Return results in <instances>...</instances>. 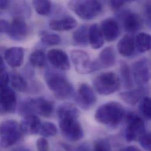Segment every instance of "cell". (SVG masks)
<instances>
[{
  "label": "cell",
  "mask_w": 151,
  "mask_h": 151,
  "mask_svg": "<svg viewBox=\"0 0 151 151\" xmlns=\"http://www.w3.org/2000/svg\"><path fill=\"white\" fill-rule=\"evenodd\" d=\"M11 27V24L5 19H0V33H6L8 34Z\"/></svg>",
  "instance_id": "74e56055"
},
{
  "label": "cell",
  "mask_w": 151,
  "mask_h": 151,
  "mask_svg": "<svg viewBox=\"0 0 151 151\" xmlns=\"http://www.w3.org/2000/svg\"><path fill=\"white\" fill-rule=\"evenodd\" d=\"M125 115L123 106L117 102H109L101 105L95 115L96 121L109 127H116L122 122Z\"/></svg>",
  "instance_id": "6da1fadb"
},
{
  "label": "cell",
  "mask_w": 151,
  "mask_h": 151,
  "mask_svg": "<svg viewBox=\"0 0 151 151\" xmlns=\"http://www.w3.org/2000/svg\"><path fill=\"white\" fill-rule=\"evenodd\" d=\"M151 36L145 32L138 34L135 41V48L139 52H145L151 49Z\"/></svg>",
  "instance_id": "4316f807"
},
{
  "label": "cell",
  "mask_w": 151,
  "mask_h": 151,
  "mask_svg": "<svg viewBox=\"0 0 151 151\" xmlns=\"http://www.w3.org/2000/svg\"><path fill=\"white\" fill-rule=\"evenodd\" d=\"M121 79L119 76L112 72L101 74L93 81L95 91L102 95L115 93L121 88Z\"/></svg>",
  "instance_id": "5b68a950"
},
{
  "label": "cell",
  "mask_w": 151,
  "mask_h": 151,
  "mask_svg": "<svg viewBox=\"0 0 151 151\" xmlns=\"http://www.w3.org/2000/svg\"><path fill=\"white\" fill-rule=\"evenodd\" d=\"M119 53L123 57H130L135 51V44L134 37L130 34L124 35L117 45Z\"/></svg>",
  "instance_id": "d6986e66"
},
{
  "label": "cell",
  "mask_w": 151,
  "mask_h": 151,
  "mask_svg": "<svg viewBox=\"0 0 151 151\" xmlns=\"http://www.w3.org/2000/svg\"><path fill=\"white\" fill-rule=\"evenodd\" d=\"M125 2V1H111L109 4L112 10L117 11L120 9Z\"/></svg>",
  "instance_id": "f35d334b"
},
{
  "label": "cell",
  "mask_w": 151,
  "mask_h": 151,
  "mask_svg": "<svg viewBox=\"0 0 151 151\" xmlns=\"http://www.w3.org/2000/svg\"><path fill=\"white\" fill-rule=\"evenodd\" d=\"M13 151H31L29 150L28 148H25V147H19V148H17L15 150H14Z\"/></svg>",
  "instance_id": "ee69618b"
},
{
  "label": "cell",
  "mask_w": 151,
  "mask_h": 151,
  "mask_svg": "<svg viewBox=\"0 0 151 151\" xmlns=\"http://www.w3.org/2000/svg\"><path fill=\"white\" fill-rule=\"evenodd\" d=\"M74 98L77 104L83 109L90 108L97 101L93 89L86 83H82L79 85Z\"/></svg>",
  "instance_id": "30bf717a"
},
{
  "label": "cell",
  "mask_w": 151,
  "mask_h": 151,
  "mask_svg": "<svg viewBox=\"0 0 151 151\" xmlns=\"http://www.w3.org/2000/svg\"><path fill=\"white\" fill-rule=\"evenodd\" d=\"M120 74L123 83L126 88L129 89L132 86V74L129 65L125 63L121 64L120 66Z\"/></svg>",
  "instance_id": "f546056e"
},
{
  "label": "cell",
  "mask_w": 151,
  "mask_h": 151,
  "mask_svg": "<svg viewBox=\"0 0 151 151\" xmlns=\"http://www.w3.org/2000/svg\"><path fill=\"white\" fill-rule=\"evenodd\" d=\"M19 124L14 120H6L0 125V146L7 148L18 142L22 137Z\"/></svg>",
  "instance_id": "8992f818"
},
{
  "label": "cell",
  "mask_w": 151,
  "mask_h": 151,
  "mask_svg": "<svg viewBox=\"0 0 151 151\" xmlns=\"http://www.w3.org/2000/svg\"><path fill=\"white\" fill-rule=\"evenodd\" d=\"M71 59L76 71L80 74H89L98 67L97 65L92 63L88 54L82 50L71 51Z\"/></svg>",
  "instance_id": "9c48e42d"
},
{
  "label": "cell",
  "mask_w": 151,
  "mask_h": 151,
  "mask_svg": "<svg viewBox=\"0 0 151 151\" xmlns=\"http://www.w3.org/2000/svg\"><path fill=\"white\" fill-rule=\"evenodd\" d=\"M45 81L49 89L59 99H67L73 93V86L65 76L49 72L45 76Z\"/></svg>",
  "instance_id": "7a4b0ae2"
},
{
  "label": "cell",
  "mask_w": 151,
  "mask_h": 151,
  "mask_svg": "<svg viewBox=\"0 0 151 151\" xmlns=\"http://www.w3.org/2000/svg\"><path fill=\"white\" fill-rule=\"evenodd\" d=\"M47 59L54 67L58 70L67 71L71 68L69 57L63 50L58 49L50 50L47 53Z\"/></svg>",
  "instance_id": "5bb4252c"
},
{
  "label": "cell",
  "mask_w": 151,
  "mask_h": 151,
  "mask_svg": "<svg viewBox=\"0 0 151 151\" xmlns=\"http://www.w3.org/2000/svg\"><path fill=\"white\" fill-rule=\"evenodd\" d=\"M132 74L135 82L139 86L147 84L150 79V71L148 61L146 58L135 61L132 65Z\"/></svg>",
  "instance_id": "7c38bea8"
},
{
  "label": "cell",
  "mask_w": 151,
  "mask_h": 151,
  "mask_svg": "<svg viewBox=\"0 0 151 151\" xmlns=\"http://www.w3.org/2000/svg\"><path fill=\"white\" fill-rule=\"evenodd\" d=\"M58 132L55 125L50 122H45L41 124L40 134L44 138H49L55 136Z\"/></svg>",
  "instance_id": "1f68e13d"
},
{
  "label": "cell",
  "mask_w": 151,
  "mask_h": 151,
  "mask_svg": "<svg viewBox=\"0 0 151 151\" xmlns=\"http://www.w3.org/2000/svg\"><path fill=\"white\" fill-rule=\"evenodd\" d=\"M88 42L91 47L95 50L101 48L104 44L103 34L97 24H93L89 28Z\"/></svg>",
  "instance_id": "44dd1931"
},
{
  "label": "cell",
  "mask_w": 151,
  "mask_h": 151,
  "mask_svg": "<svg viewBox=\"0 0 151 151\" xmlns=\"http://www.w3.org/2000/svg\"><path fill=\"white\" fill-rule=\"evenodd\" d=\"M17 100L15 92L9 86L0 89V114H13L17 108Z\"/></svg>",
  "instance_id": "8fae6325"
},
{
  "label": "cell",
  "mask_w": 151,
  "mask_h": 151,
  "mask_svg": "<svg viewBox=\"0 0 151 151\" xmlns=\"http://www.w3.org/2000/svg\"><path fill=\"white\" fill-rule=\"evenodd\" d=\"M2 70H5V66L4 64V61L1 55H0V71Z\"/></svg>",
  "instance_id": "7bdbcfd3"
},
{
  "label": "cell",
  "mask_w": 151,
  "mask_h": 151,
  "mask_svg": "<svg viewBox=\"0 0 151 151\" xmlns=\"http://www.w3.org/2000/svg\"><path fill=\"white\" fill-rule=\"evenodd\" d=\"M150 2H148L146 6H145V15L147 16V18H148V20L149 21V22L151 21V6H150Z\"/></svg>",
  "instance_id": "60d3db41"
},
{
  "label": "cell",
  "mask_w": 151,
  "mask_h": 151,
  "mask_svg": "<svg viewBox=\"0 0 151 151\" xmlns=\"http://www.w3.org/2000/svg\"><path fill=\"white\" fill-rule=\"evenodd\" d=\"M32 4L37 13L40 15H48L51 12L52 5L50 1L35 0L32 2Z\"/></svg>",
  "instance_id": "4dcf8cb0"
},
{
  "label": "cell",
  "mask_w": 151,
  "mask_h": 151,
  "mask_svg": "<svg viewBox=\"0 0 151 151\" xmlns=\"http://www.w3.org/2000/svg\"><path fill=\"white\" fill-rule=\"evenodd\" d=\"M100 28L104 38L109 42L116 40L120 34V28L118 22L111 18L104 19L101 22Z\"/></svg>",
  "instance_id": "9a60e30c"
},
{
  "label": "cell",
  "mask_w": 151,
  "mask_h": 151,
  "mask_svg": "<svg viewBox=\"0 0 151 151\" xmlns=\"http://www.w3.org/2000/svg\"><path fill=\"white\" fill-rule=\"evenodd\" d=\"M11 4V2L9 1H0V9L5 10L8 9Z\"/></svg>",
  "instance_id": "ab89813d"
},
{
  "label": "cell",
  "mask_w": 151,
  "mask_h": 151,
  "mask_svg": "<svg viewBox=\"0 0 151 151\" xmlns=\"http://www.w3.org/2000/svg\"><path fill=\"white\" fill-rule=\"evenodd\" d=\"M54 110V103L44 97L28 99L21 104L20 108L21 114L24 116L37 113L44 117L51 116Z\"/></svg>",
  "instance_id": "3957f363"
},
{
  "label": "cell",
  "mask_w": 151,
  "mask_h": 151,
  "mask_svg": "<svg viewBox=\"0 0 151 151\" xmlns=\"http://www.w3.org/2000/svg\"><path fill=\"white\" fill-rule=\"evenodd\" d=\"M29 28L27 23L21 16L15 17L11 24L8 35L11 39L16 41H21L28 35Z\"/></svg>",
  "instance_id": "4fadbf2b"
},
{
  "label": "cell",
  "mask_w": 151,
  "mask_h": 151,
  "mask_svg": "<svg viewBox=\"0 0 151 151\" xmlns=\"http://www.w3.org/2000/svg\"><path fill=\"white\" fill-rule=\"evenodd\" d=\"M59 126L63 135L70 141H79L83 137L82 127L76 118L60 119Z\"/></svg>",
  "instance_id": "52a82bcc"
},
{
  "label": "cell",
  "mask_w": 151,
  "mask_h": 151,
  "mask_svg": "<svg viewBox=\"0 0 151 151\" xmlns=\"http://www.w3.org/2000/svg\"><path fill=\"white\" fill-rule=\"evenodd\" d=\"M40 119L34 114H29L24 116L19 126L23 134L32 135L40 132L41 126Z\"/></svg>",
  "instance_id": "2e32d148"
},
{
  "label": "cell",
  "mask_w": 151,
  "mask_h": 151,
  "mask_svg": "<svg viewBox=\"0 0 151 151\" xmlns=\"http://www.w3.org/2000/svg\"><path fill=\"white\" fill-rule=\"evenodd\" d=\"M93 151H111V148L108 141L100 139L95 141L93 145Z\"/></svg>",
  "instance_id": "e575fe53"
},
{
  "label": "cell",
  "mask_w": 151,
  "mask_h": 151,
  "mask_svg": "<svg viewBox=\"0 0 151 151\" xmlns=\"http://www.w3.org/2000/svg\"><path fill=\"white\" fill-rule=\"evenodd\" d=\"M69 8L81 19L91 20L98 16L102 10V5L98 1H71Z\"/></svg>",
  "instance_id": "277c9868"
},
{
  "label": "cell",
  "mask_w": 151,
  "mask_h": 151,
  "mask_svg": "<svg viewBox=\"0 0 151 151\" xmlns=\"http://www.w3.org/2000/svg\"><path fill=\"white\" fill-rule=\"evenodd\" d=\"M9 82L12 87L19 92H23L28 89V83L25 78L16 71H11L9 74Z\"/></svg>",
  "instance_id": "603a6c76"
},
{
  "label": "cell",
  "mask_w": 151,
  "mask_h": 151,
  "mask_svg": "<svg viewBox=\"0 0 151 151\" xmlns=\"http://www.w3.org/2000/svg\"><path fill=\"white\" fill-rule=\"evenodd\" d=\"M122 151H141L139 148L134 147V146H130L125 149L123 150Z\"/></svg>",
  "instance_id": "b9f144b4"
},
{
  "label": "cell",
  "mask_w": 151,
  "mask_h": 151,
  "mask_svg": "<svg viewBox=\"0 0 151 151\" xmlns=\"http://www.w3.org/2000/svg\"><path fill=\"white\" fill-rule=\"evenodd\" d=\"M141 146L147 151H151V134L149 132H144L138 138Z\"/></svg>",
  "instance_id": "836d02e7"
},
{
  "label": "cell",
  "mask_w": 151,
  "mask_h": 151,
  "mask_svg": "<svg viewBox=\"0 0 151 151\" xmlns=\"http://www.w3.org/2000/svg\"><path fill=\"white\" fill-rule=\"evenodd\" d=\"M151 98L148 96L144 97L142 99L139 106V109L141 114H142L144 117L148 120L151 119Z\"/></svg>",
  "instance_id": "d6a6232c"
},
{
  "label": "cell",
  "mask_w": 151,
  "mask_h": 151,
  "mask_svg": "<svg viewBox=\"0 0 151 151\" xmlns=\"http://www.w3.org/2000/svg\"><path fill=\"white\" fill-rule=\"evenodd\" d=\"M42 42L47 45L55 46L59 45L61 42V37L56 34L50 33L46 31H42L39 34Z\"/></svg>",
  "instance_id": "f1b7e54d"
},
{
  "label": "cell",
  "mask_w": 151,
  "mask_h": 151,
  "mask_svg": "<svg viewBox=\"0 0 151 151\" xmlns=\"http://www.w3.org/2000/svg\"><path fill=\"white\" fill-rule=\"evenodd\" d=\"M99 60L101 64L106 67L114 65L116 61V54L114 48L109 47L104 48L99 54Z\"/></svg>",
  "instance_id": "cb8c5ba5"
},
{
  "label": "cell",
  "mask_w": 151,
  "mask_h": 151,
  "mask_svg": "<svg viewBox=\"0 0 151 151\" xmlns=\"http://www.w3.org/2000/svg\"><path fill=\"white\" fill-rule=\"evenodd\" d=\"M127 128L125 131V139L130 142L138 139L146 132L144 120L139 116L133 112H129L127 116Z\"/></svg>",
  "instance_id": "ba28073f"
},
{
  "label": "cell",
  "mask_w": 151,
  "mask_h": 151,
  "mask_svg": "<svg viewBox=\"0 0 151 151\" xmlns=\"http://www.w3.org/2000/svg\"><path fill=\"white\" fill-rule=\"evenodd\" d=\"M123 23L125 31L129 33L137 32L141 29L143 25L141 16L137 13L131 12L125 14Z\"/></svg>",
  "instance_id": "ac0fdd59"
},
{
  "label": "cell",
  "mask_w": 151,
  "mask_h": 151,
  "mask_svg": "<svg viewBox=\"0 0 151 151\" xmlns=\"http://www.w3.org/2000/svg\"><path fill=\"white\" fill-rule=\"evenodd\" d=\"M37 149L38 151H49L50 145L45 138L41 137L37 140Z\"/></svg>",
  "instance_id": "d590c367"
},
{
  "label": "cell",
  "mask_w": 151,
  "mask_h": 151,
  "mask_svg": "<svg viewBox=\"0 0 151 151\" xmlns=\"http://www.w3.org/2000/svg\"><path fill=\"white\" fill-rule=\"evenodd\" d=\"M57 114L59 119L68 118L77 119L79 115V111L75 105L70 103H65L58 107Z\"/></svg>",
  "instance_id": "7402d4cb"
},
{
  "label": "cell",
  "mask_w": 151,
  "mask_h": 151,
  "mask_svg": "<svg viewBox=\"0 0 151 151\" xmlns=\"http://www.w3.org/2000/svg\"><path fill=\"white\" fill-rule=\"evenodd\" d=\"M142 95L143 90L139 89L123 92L120 93L119 95L120 98L127 104L135 105L141 99Z\"/></svg>",
  "instance_id": "484cf974"
},
{
  "label": "cell",
  "mask_w": 151,
  "mask_h": 151,
  "mask_svg": "<svg viewBox=\"0 0 151 151\" xmlns=\"http://www.w3.org/2000/svg\"><path fill=\"white\" fill-rule=\"evenodd\" d=\"M6 63L12 68L20 67L24 61V51L22 47H13L7 49L4 54Z\"/></svg>",
  "instance_id": "e0dca14e"
},
{
  "label": "cell",
  "mask_w": 151,
  "mask_h": 151,
  "mask_svg": "<svg viewBox=\"0 0 151 151\" xmlns=\"http://www.w3.org/2000/svg\"><path fill=\"white\" fill-rule=\"evenodd\" d=\"M77 24V21L74 17L68 16L62 19H51L49 22V27L54 31H65L76 28Z\"/></svg>",
  "instance_id": "ffe728a7"
},
{
  "label": "cell",
  "mask_w": 151,
  "mask_h": 151,
  "mask_svg": "<svg viewBox=\"0 0 151 151\" xmlns=\"http://www.w3.org/2000/svg\"><path fill=\"white\" fill-rule=\"evenodd\" d=\"M29 60L33 67L41 68L46 65L47 56L42 50H35L30 54Z\"/></svg>",
  "instance_id": "83f0119b"
},
{
  "label": "cell",
  "mask_w": 151,
  "mask_h": 151,
  "mask_svg": "<svg viewBox=\"0 0 151 151\" xmlns=\"http://www.w3.org/2000/svg\"><path fill=\"white\" fill-rule=\"evenodd\" d=\"M9 82V74L5 70L0 71V89L8 87Z\"/></svg>",
  "instance_id": "8d00e7d4"
},
{
  "label": "cell",
  "mask_w": 151,
  "mask_h": 151,
  "mask_svg": "<svg viewBox=\"0 0 151 151\" xmlns=\"http://www.w3.org/2000/svg\"><path fill=\"white\" fill-rule=\"evenodd\" d=\"M89 28L86 25H82L74 32L73 41L76 45H86L88 44Z\"/></svg>",
  "instance_id": "d4e9b609"
}]
</instances>
